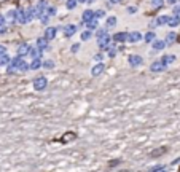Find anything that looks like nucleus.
Listing matches in <instances>:
<instances>
[{"instance_id": "dca6fc26", "label": "nucleus", "mask_w": 180, "mask_h": 172, "mask_svg": "<svg viewBox=\"0 0 180 172\" xmlns=\"http://www.w3.org/2000/svg\"><path fill=\"white\" fill-rule=\"evenodd\" d=\"M88 24V29L91 30V29H96L97 27V18H94V19H91L89 22H86Z\"/></svg>"}, {"instance_id": "f257e3e1", "label": "nucleus", "mask_w": 180, "mask_h": 172, "mask_svg": "<svg viewBox=\"0 0 180 172\" xmlns=\"http://www.w3.org/2000/svg\"><path fill=\"white\" fill-rule=\"evenodd\" d=\"M46 86H48V80H46L45 77H38V78H35V81H34V88H35L37 91H43Z\"/></svg>"}, {"instance_id": "9b49d317", "label": "nucleus", "mask_w": 180, "mask_h": 172, "mask_svg": "<svg viewBox=\"0 0 180 172\" xmlns=\"http://www.w3.org/2000/svg\"><path fill=\"white\" fill-rule=\"evenodd\" d=\"M140 38H142V35H140L139 32H132V34H129L128 40H129V42H139Z\"/></svg>"}, {"instance_id": "f3484780", "label": "nucleus", "mask_w": 180, "mask_h": 172, "mask_svg": "<svg viewBox=\"0 0 180 172\" xmlns=\"http://www.w3.org/2000/svg\"><path fill=\"white\" fill-rule=\"evenodd\" d=\"M29 51H31V49H29V46H27V45H22V46L19 48V51H18V53H19L21 56H24V54H27Z\"/></svg>"}, {"instance_id": "20e7f679", "label": "nucleus", "mask_w": 180, "mask_h": 172, "mask_svg": "<svg viewBox=\"0 0 180 172\" xmlns=\"http://www.w3.org/2000/svg\"><path fill=\"white\" fill-rule=\"evenodd\" d=\"M128 61H129V64L132 65V67H137V65H140V64H142V58H140V56H137V54H131V56H128Z\"/></svg>"}, {"instance_id": "c85d7f7f", "label": "nucleus", "mask_w": 180, "mask_h": 172, "mask_svg": "<svg viewBox=\"0 0 180 172\" xmlns=\"http://www.w3.org/2000/svg\"><path fill=\"white\" fill-rule=\"evenodd\" d=\"M128 10H129V13H135V8H134V7H131V8H128Z\"/></svg>"}, {"instance_id": "2eb2a0df", "label": "nucleus", "mask_w": 180, "mask_h": 172, "mask_svg": "<svg viewBox=\"0 0 180 172\" xmlns=\"http://www.w3.org/2000/svg\"><path fill=\"white\" fill-rule=\"evenodd\" d=\"M161 61H163L164 64H171V62H174V61H175V56H172V54H168V56H164Z\"/></svg>"}, {"instance_id": "473e14b6", "label": "nucleus", "mask_w": 180, "mask_h": 172, "mask_svg": "<svg viewBox=\"0 0 180 172\" xmlns=\"http://www.w3.org/2000/svg\"><path fill=\"white\" fill-rule=\"evenodd\" d=\"M153 2H158V0H153Z\"/></svg>"}, {"instance_id": "7c9ffc66", "label": "nucleus", "mask_w": 180, "mask_h": 172, "mask_svg": "<svg viewBox=\"0 0 180 172\" xmlns=\"http://www.w3.org/2000/svg\"><path fill=\"white\" fill-rule=\"evenodd\" d=\"M78 2H88V0H78Z\"/></svg>"}, {"instance_id": "ddd939ff", "label": "nucleus", "mask_w": 180, "mask_h": 172, "mask_svg": "<svg viewBox=\"0 0 180 172\" xmlns=\"http://www.w3.org/2000/svg\"><path fill=\"white\" fill-rule=\"evenodd\" d=\"M177 40V34H174V32H171V34H168V37H166V43H174Z\"/></svg>"}, {"instance_id": "bb28decb", "label": "nucleus", "mask_w": 180, "mask_h": 172, "mask_svg": "<svg viewBox=\"0 0 180 172\" xmlns=\"http://www.w3.org/2000/svg\"><path fill=\"white\" fill-rule=\"evenodd\" d=\"M78 48H80V45H78V43L72 45V51H73V53H75V51H78Z\"/></svg>"}, {"instance_id": "393cba45", "label": "nucleus", "mask_w": 180, "mask_h": 172, "mask_svg": "<svg viewBox=\"0 0 180 172\" xmlns=\"http://www.w3.org/2000/svg\"><path fill=\"white\" fill-rule=\"evenodd\" d=\"M102 16H105V11L104 10H99L97 13H96V18H102Z\"/></svg>"}, {"instance_id": "7ed1b4c3", "label": "nucleus", "mask_w": 180, "mask_h": 172, "mask_svg": "<svg viewBox=\"0 0 180 172\" xmlns=\"http://www.w3.org/2000/svg\"><path fill=\"white\" fill-rule=\"evenodd\" d=\"M62 32H64V35L65 37H72L75 32H77V26H73V24H69V26H64V29H62Z\"/></svg>"}, {"instance_id": "9d476101", "label": "nucleus", "mask_w": 180, "mask_h": 172, "mask_svg": "<svg viewBox=\"0 0 180 172\" xmlns=\"http://www.w3.org/2000/svg\"><path fill=\"white\" fill-rule=\"evenodd\" d=\"M15 65L18 69H21V70H27L29 69V65H27L24 61H21V59H15Z\"/></svg>"}, {"instance_id": "5701e85b", "label": "nucleus", "mask_w": 180, "mask_h": 172, "mask_svg": "<svg viewBox=\"0 0 180 172\" xmlns=\"http://www.w3.org/2000/svg\"><path fill=\"white\" fill-rule=\"evenodd\" d=\"M43 65H45L46 69H53V67H54V62H53L51 59H48V61H45V62H43Z\"/></svg>"}, {"instance_id": "0eeeda50", "label": "nucleus", "mask_w": 180, "mask_h": 172, "mask_svg": "<svg viewBox=\"0 0 180 172\" xmlns=\"http://www.w3.org/2000/svg\"><path fill=\"white\" fill-rule=\"evenodd\" d=\"M104 70H105L104 64H97V65H94V67L91 69V73H92L94 77H97V75H101V73H102Z\"/></svg>"}, {"instance_id": "b1692460", "label": "nucleus", "mask_w": 180, "mask_h": 172, "mask_svg": "<svg viewBox=\"0 0 180 172\" xmlns=\"http://www.w3.org/2000/svg\"><path fill=\"white\" fill-rule=\"evenodd\" d=\"M64 137H65L64 140H72V139L75 137V134H73V132H67V134H65Z\"/></svg>"}, {"instance_id": "4be33fe9", "label": "nucleus", "mask_w": 180, "mask_h": 172, "mask_svg": "<svg viewBox=\"0 0 180 172\" xmlns=\"http://www.w3.org/2000/svg\"><path fill=\"white\" fill-rule=\"evenodd\" d=\"M115 24H116V18L112 16V18H108V19H107V26H108V27H113Z\"/></svg>"}, {"instance_id": "f8f14e48", "label": "nucleus", "mask_w": 180, "mask_h": 172, "mask_svg": "<svg viewBox=\"0 0 180 172\" xmlns=\"http://www.w3.org/2000/svg\"><path fill=\"white\" fill-rule=\"evenodd\" d=\"M45 37L48 38V40H50V38H54V37H56V27H48Z\"/></svg>"}, {"instance_id": "f03ea898", "label": "nucleus", "mask_w": 180, "mask_h": 172, "mask_svg": "<svg viewBox=\"0 0 180 172\" xmlns=\"http://www.w3.org/2000/svg\"><path fill=\"white\" fill-rule=\"evenodd\" d=\"M151 72H155V73H159V72H163L164 69H166V64L163 62V61H155L153 64H151Z\"/></svg>"}, {"instance_id": "6e6552de", "label": "nucleus", "mask_w": 180, "mask_h": 172, "mask_svg": "<svg viewBox=\"0 0 180 172\" xmlns=\"http://www.w3.org/2000/svg\"><path fill=\"white\" fill-rule=\"evenodd\" d=\"M128 34H124V32H120V34H115L113 35V40L115 42H124V40H128Z\"/></svg>"}, {"instance_id": "4468645a", "label": "nucleus", "mask_w": 180, "mask_h": 172, "mask_svg": "<svg viewBox=\"0 0 180 172\" xmlns=\"http://www.w3.org/2000/svg\"><path fill=\"white\" fill-rule=\"evenodd\" d=\"M164 45H166V42H161V40H155V42H153V48H155L156 51L163 49V48H164Z\"/></svg>"}, {"instance_id": "aec40b11", "label": "nucleus", "mask_w": 180, "mask_h": 172, "mask_svg": "<svg viewBox=\"0 0 180 172\" xmlns=\"http://www.w3.org/2000/svg\"><path fill=\"white\" fill-rule=\"evenodd\" d=\"M77 2H78V0H67V8H69V10L75 8V7H77Z\"/></svg>"}, {"instance_id": "6ab92c4d", "label": "nucleus", "mask_w": 180, "mask_h": 172, "mask_svg": "<svg viewBox=\"0 0 180 172\" xmlns=\"http://www.w3.org/2000/svg\"><path fill=\"white\" fill-rule=\"evenodd\" d=\"M91 30H85V32H83L81 34V40H89V38H91Z\"/></svg>"}, {"instance_id": "c756f323", "label": "nucleus", "mask_w": 180, "mask_h": 172, "mask_svg": "<svg viewBox=\"0 0 180 172\" xmlns=\"http://www.w3.org/2000/svg\"><path fill=\"white\" fill-rule=\"evenodd\" d=\"M110 2H112V3H120L121 0H110Z\"/></svg>"}, {"instance_id": "39448f33", "label": "nucleus", "mask_w": 180, "mask_h": 172, "mask_svg": "<svg viewBox=\"0 0 180 172\" xmlns=\"http://www.w3.org/2000/svg\"><path fill=\"white\" fill-rule=\"evenodd\" d=\"M37 48L41 49V51L46 49V48H48V38H46V37H40L38 40H37Z\"/></svg>"}, {"instance_id": "a211bd4d", "label": "nucleus", "mask_w": 180, "mask_h": 172, "mask_svg": "<svg viewBox=\"0 0 180 172\" xmlns=\"http://www.w3.org/2000/svg\"><path fill=\"white\" fill-rule=\"evenodd\" d=\"M40 65H41V61H40V58H38V59H34V61H32V64H31V69H38Z\"/></svg>"}, {"instance_id": "423d86ee", "label": "nucleus", "mask_w": 180, "mask_h": 172, "mask_svg": "<svg viewBox=\"0 0 180 172\" xmlns=\"http://www.w3.org/2000/svg\"><path fill=\"white\" fill-rule=\"evenodd\" d=\"M94 18H96V13L91 11V10H86L85 13H83V22H89V21L94 19Z\"/></svg>"}, {"instance_id": "412c9836", "label": "nucleus", "mask_w": 180, "mask_h": 172, "mask_svg": "<svg viewBox=\"0 0 180 172\" xmlns=\"http://www.w3.org/2000/svg\"><path fill=\"white\" fill-rule=\"evenodd\" d=\"M145 40L147 42H155V32H148L145 35Z\"/></svg>"}, {"instance_id": "a878e982", "label": "nucleus", "mask_w": 180, "mask_h": 172, "mask_svg": "<svg viewBox=\"0 0 180 172\" xmlns=\"http://www.w3.org/2000/svg\"><path fill=\"white\" fill-rule=\"evenodd\" d=\"M174 15H175V16H180V7H175V8H174Z\"/></svg>"}, {"instance_id": "cd10ccee", "label": "nucleus", "mask_w": 180, "mask_h": 172, "mask_svg": "<svg viewBox=\"0 0 180 172\" xmlns=\"http://www.w3.org/2000/svg\"><path fill=\"white\" fill-rule=\"evenodd\" d=\"M102 58H104V56H102V54H96V58H94V59H96V61H101V59H102Z\"/></svg>"}, {"instance_id": "1a4fd4ad", "label": "nucleus", "mask_w": 180, "mask_h": 172, "mask_svg": "<svg viewBox=\"0 0 180 172\" xmlns=\"http://www.w3.org/2000/svg\"><path fill=\"white\" fill-rule=\"evenodd\" d=\"M168 24L169 26H172V27H175V26H178L180 24V16H169V19H168Z\"/></svg>"}, {"instance_id": "2f4dec72", "label": "nucleus", "mask_w": 180, "mask_h": 172, "mask_svg": "<svg viewBox=\"0 0 180 172\" xmlns=\"http://www.w3.org/2000/svg\"><path fill=\"white\" fill-rule=\"evenodd\" d=\"M169 2H175V0H169Z\"/></svg>"}]
</instances>
